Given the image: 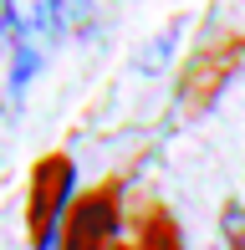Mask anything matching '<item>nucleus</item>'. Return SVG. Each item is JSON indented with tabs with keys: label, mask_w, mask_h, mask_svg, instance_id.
<instances>
[{
	"label": "nucleus",
	"mask_w": 245,
	"mask_h": 250,
	"mask_svg": "<svg viewBox=\"0 0 245 250\" xmlns=\"http://www.w3.org/2000/svg\"><path fill=\"white\" fill-rule=\"evenodd\" d=\"M113 250H133V245H113Z\"/></svg>",
	"instance_id": "423d86ee"
},
{
	"label": "nucleus",
	"mask_w": 245,
	"mask_h": 250,
	"mask_svg": "<svg viewBox=\"0 0 245 250\" xmlns=\"http://www.w3.org/2000/svg\"><path fill=\"white\" fill-rule=\"evenodd\" d=\"M245 62V41L240 36H215V41H204V46L194 51V62H189V72H184V87H179V97H184V107L189 112H199V107H209V102L220 97V87L235 77V66Z\"/></svg>",
	"instance_id": "7ed1b4c3"
},
{
	"label": "nucleus",
	"mask_w": 245,
	"mask_h": 250,
	"mask_svg": "<svg viewBox=\"0 0 245 250\" xmlns=\"http://www.w3.org/2000/svg\"><path fill=\"white\" fill-rule=\"evenodd\" d=\"M133 250H184V235H179V220H174L163 204L138 214L133 225Z\"/></svg>",
	"instance_id": "20e7f679"
},
{
	"label": "nucleus",
	"mask_w": 245,
	"mask_h": 250,
	"mask_svg": "<svg viewBox=\"0 0 245 250\" xmlns=\"http://www.w3.org/2000/svg\"><path fill=\"white\" fill-rule=\"evenodd\" d=\"M220 240H225V250H245V204L240 199H230L220 209Z\"/></svg>",
	"instance_id": "39448f33"
},
{
	"label": "nucleus",
	"mask_w": 245,
	"mask_h": 250,
	"mask_svg": "<svg viewBox=\"0 0 245 250\" xmlns=\"http://www.w3.org/2000/svg\"><path fill=\"white\" fill-rule=\"evenodd\" d=\"M72 189H77V168L66 153H41L26 184V240L31 250H57V235L72 209Z\"/></svg>",
	"instance_id": "f257e3e1"
},
{
	"label": "nucleus",
	"mask_w": 245,
	"mask_h": 250,
	"mask_svg": "<svg viewBox=\"0 0 245 250\" xmlns=\"http://www.w3.org/2000/svg\"><path fill=\"white\" fill-rule=\"evenodd\" d=\"M118 225H122L118 184H97V189H87L82 199H72L57 250H113L118 245Z\"/></svg>",
	"instance_id": "f03ea898"
}]
</instances>
